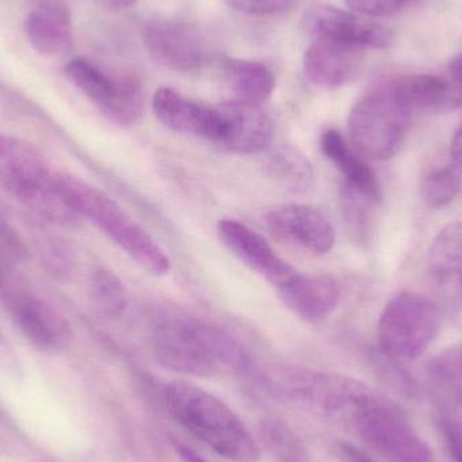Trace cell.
<instances>
[{"label":"cell","instance_id":"1","mask_svg":"<svg viewBox=\"0 0 462 462\" xmlns=\"http://www.w3.org/2000/svg\"><path fill=\"white\" fill-rule=\"evenodd\" d=\"M152 349L164 368L187 376H246L253 372L249 353L229 333L189 318L162 320L153 328Z\"/></svg>","mask_w":462,"mask_h":462},{"label":"cell","instance_id":"2","mask_svg":"<svg viewBox=\"0 0 462 462\" xmlns=\"http://www.w3.org/2000/svg\"><path fill=\"white\" fill-rule=\"evenodd\" d=\"M170 414L217 455L233 462H257L261 449L241 418L221 399L192 383L165 385Z\"/></svg>","mask_w":462,"mask_h":462},{"label":"cell","instance_id":"3","mask_svg":"<svg viewBox=\"0 0 462 462\" xmlns=\"http://www.w3.org/2000/svg\"><path fill=\"white\" fill-rule=\"evenodd\" d=\"M54 178L62 197L80 218L89 219L149 273L154 276L170 273L167 252L116 200L75 176L54 173Z\"/></svg>","mask_w":462,"mask_h":462},{"label":"cell","instance_id":"4","mask_svg":"<svg viewBox=\"0 0 462 462\" xmlns=\"http://www.w3.org/2000/svg\"><path fill=\"white\" fill-rule=\"evenodd\" d=\"M358 439L387 462H434L433 452L393 402L363 385L346 414Z\"/></svg>","mask_w":462,"mask_h":462},{"label":"cell","instance_id":"5","mask_svg":"<svg viewBox=\"0 0 462 462\" xmlns=\"http://www.w3.org/2000/svg\"><path fill=\"white\" fill-rule=\"evenodd\" d=\"M441 328V315L433 301L410 291L393 296L377 325L379 352L395 361L422 356Z\"/></svg>","mask_w":462,"mask_h":462},{"label":"cell","instance_id":"6","mask_svg":"<svg viewBox=\"0 0 462 462\" xmlns=\"http://www.w3.org/2000/svg\"><path fill=\"white\" fill-rule=\"evenodd\" d=\"M412 111L384 84L350 111L347 129L353 145L372 160H388L401 151Z\"/></svg>","mask_w":462,"mask_h":462},{"label":"cell","instance_id":"7","mask_svg":"<svg viewBox=\"0 0 462 462\" xmlns=\"http://www.w3.org/2000/svg\"><path fill=\"white\" fill-rule=\"evenodd\" d=\"M266 387L280 401L322 417H345L363 383L298 366H273Z\"/></svg>","mask_w":462,"mask_h":462},{"label":"cell","instance_id":"8","mask_svg":"<svg viewBox=\"0 0 462 462\" xmlns=\"http://www.w3.org/2000/svg\"><path fill=\"white\" fill-rule=\"evenodd\" d=\"M70 83L113 124L137 125L143 116V88L137 79L111 76L88 60H72L65 68Z\"/></svg>","mask_w":462,"mask_h":462},{"label":"cell","instance_id":"9","mask_svg":"<svg viewBox=\"0 0 462 462\" xmlns=\"http://www.w3.org/2000/svg\"><path fill=\"white\" fill-rule=\"evenodd\" d=\"M0 186L34 211L53 191L54 172L34 146L0 133Z\"/></svg>","mask_w":462,"mask_h":462},{"label":"cell","instance_id":"10","mask_svg":"<svg viewBox=\"0 0 462 462\" xmlns=\"http://www.w3.org/2000/svg\"><path fill=\"white\" fill-rule=\"evenodd\" d=\"M7 307L16 328L40 352L56 355L72 341L67 318L41 296L16 291L8 296Z\"/></svg>","mask_w":462,"mask_h":462},{"label":"cell","instance_id":"11","mask_svg":"<svg viewBox=\"0 0 462 462\" xmlns=\"http://www.w3.org/2000/svg\"><path fill=\"white\" fill-rule=\"evenodd\" d=\"M143 42L159 64L176 72H194L208 61L205 38L191 24L154 19L143 27Z\"/></svg>","mask_w":462,"mask_h":462},{"label":"cell","instance_id":"12","mask_svg":"<svg viewBox=\"0 0 462 462\" xmlns=\"http://www.w3.org/2000/svg\"><path fill=\"white\" fill-rule=\"evenodd\" d=\"M304 24L317 41L352 48L384 49L393 42V32L388 27L333 5L311 8L304 18Z\"/></svg>","mask_w":462,"mask_h":462},{"label":"cell","instance_id":"13","mask_svg":"<svg viewBox=\"0 0 462 462\" xmlns=\"http://www.w3.org/2000/svg\"><path fill=\"white\" fill-rule=\"evenodd\" d=\"M268 229L314 254H326L336 245V229L330 219L309 205L280 206L265 217Z\"/></svg>","mask_w":462,"mask_h":462},{"label":"cell","instance_id":"14","mask_svg":"<svg viewBox=\"0 0 462 462\" xmlns=\"http://www.w3.org/2000/svg\"><path fill=\"white\" fill-rule=\"evenodd\" d=\"M217 108L222 121V148L236 154H257L269 148L274 125L261 106L234 99Z\"/></svg>","mask_w":462,"mask_h":462},{"label":"cell","instance_id":"15","mask_svg":"<svg viewBox=\"0 0 462 462\" xmlns=\"http://www.w3.org/2000/svg\"><path fill=\"white\" fill-rule=\"evenodd\" d=\"M218 236L239 261L277 287L298 273L293 266L277 255L263 236L236 219L219 221Z\"/></svg>","mask_w":462,"mask_h":462},{"label":"cell","instance_id":"16","mask_svg":"<svg viewBox=\"0 0 462 462\" xmlns=\"http://www.w3.org/2000/svg\"><path fill=\"white\" fill-rule=\"evenodd\" d=\"M153 111L168 129L218 143L222 121L217 106L200 105L175 89L160 88L153 97Z\"/></svg>","mask_w":462,"mask_h":462},{"label":"cell","instance_id":"17","mask_svg":"<svg viewBox=\"0 0 462 462\" xmlns=\"http://www.w3.org/2000/svg\"><path fill=\"white\" fill-rule=\"evenodd\" d=\"M24 32L30 45L42 56L70 53L75 41L67 0H37V5L24 22Z\"/></svg>","mask_w":462,"mask_h":462},{"label":"cell","instance_id":"18","mask_svg":"<svg viewBox=\"0 0 462 462\" xmlns=\"http://www.w3.org/2000/svg\"><path fill=\"white\" fill-rule=\"evenodd\" d=\"M288 310L307 322H319L336 310L341 296L338 282L328 274L296 273L279 287Z\"/></svg>","mask_w":462,"mask_h":462},{"label":"cell","instance_id":"19","mask_svg":"<svg viewBox=\"0 0 462 462\" xmlns=\"http://www.w3.org/2000/svg\"><path fill=\"white\" fill-rule=\"evenodd\" d=\"M361 61L360 49L317 41L304 54V72L317 87L339 88L356 79Z\"/></svg>","mask_w":462,"mask_h":462},{"label":"cell","instance_id":"20","mask_svg":"<svg viewBox=\"0 0 462 462\" xmlns=\"http://www.w3.org/2000/svg\"><path fill=\"white\" fill-rule=\"evenodd\" d=\"M323 154L341 171L346 184L379 203L383 198L379 179L365 160L355 153L344 135L337 130H328L320 137Z\"/></svg>","mask_w":462,"mask_h":462},{"label":"cell","instance_id":"21","mask_svg":"<svg viewBox=\"0 0 462 462\" xmlns=\"http://www.w3.org/2000/svg\"><path fill=\"white\" fill-rule=\"evenodd\" d=\"M387 86L411 111H444L462 105L452 84L437 76H402Z\"/></svg>","mask_w":462,"mask_h":462},{"label":"cell","instance_id":"22","mask_svg":"<svg viewBox=\"0 0 462 462\" xmlns=\"http://www.w3.org/2000/svg\"><path fill=\"white\" fill-rule=\"evenodd\" d=\"M426 382L442 409L448 412L462 409V345L445 349L429 363Z\"/></svg>","mask_w":462,"mask_h":462},{"label":"cell","instance_id":"23","mask_svg":"<svg viewBox=\"0 0 462 462\" xmlns=\"http://www.w3.org/2000/svg\"><path fill=\"white\" fill-rule=\"evenodd\" d=\"M222 72L236 100L263 105L273 94L276 79L266 65L250 60L226 59Z\"/></svg>","mask_w":462,"mask_h":462},{"label":"cell","instance_id":"24","mask_svg":"<svg viewBox=\"0 0 462 462\" xmlns=\"http://www.w3.org/2000/svg\"><path fill=\"white\" fill-rule=\"evenodd\" d=\"M429 271L447 290L462 288V222L439 230L429 250Z\"/></svg>","mask_w":462,"mask_h":462},{"label":"cell","instance_id":"25","mask_svg":"<svg viewBox=\"0 0 462 462\" xmlns=\"http://www.w3.org/2000/svg\"><path fill=\"white\" fill-rule=\"evenodd\" d=\"M266 168L276 183L292 192L307 191L314 180V171L309 159L291 145L274 149L268 157Z\"/></svg>","mask_w":462,"mask_h":462},{"label":"cell","instance_id":"26","mask_svg":"<svg viewBox=\"0 0 462 462\" xmlns=\"http://www.w3.org/2000/svg\"><path fill=\"white\" fill-rule=\"evenodd\" d=\"M377 205L357 189L345 183L341 191L342 217L350 238L356 244H371L374 230V206Z\"/></svg>","mask_w":462,"mask_h":462},{"label":"cell","instance_id":"27","mask_svg":"<svg viewBox=\"0 0 462 462\" xmlns=\"http://www.w3.org/2000/svg\"><path fill=\"white\" fill-rule=\"evenodd\" d=\"M462 173L457 168H437L430 171L420 183V197L430 208H441L449 205L461 189Z\"/></svg>","mask_w":462,"mask_h":462},{"label":"cell","instance_id":"28","mask_svg":"<svg viewBox=\"0 0 462 462\" xmlns=\"http://www.w3.org/2000/svg\"><path fill=\"white\" fill-rule=\"evenodd\" d=\"M91 296L97 310L108 317L121 314L127 304L124 282L108 269H99L92 274Z\"/></svg>","mask_w":462,"mask_h":462},{"label":"cell","instance_id":"29","mask_svg":"<svg viewBox=\"0 0 462 462\" xmlns=\"http://www.w3.org/2000/svg\"><path fill=\"white\" fill-rule=\"evenodd\" d=\"M261 437L276 460L280 462H304L306 450L298 437L287 425L277 420H266L261 425Z\"/></svg>","mask_w":462,"mask_h":462},{"label":"cell","instance_id":"30","mask_svg":"<svg viewBox=\"0 0 462 462\" xmlns=\"http://www.w3.org/2000/svg\"><path fill=\"white\" fill-rule=\"evenodd\" d=\"M27 250L19 234L0 217V290L7 279L11 266L26 260Z\"/></svg>","mask_w":462,"mask_h":462},{"label":"cell","instance_id":"31","mask_svg":"<svg viewBox=\"0 0 462 462\" xmlns=\"http://www.w3.org/2000/svg\"><path fill=\"white\" fill-rule=\"evenodd\" d=\"M230 8L249 15H277L295 7L296 0H224Z\"/></svg>","mask_w":462,"mask_h":462},{"label":"cell","instance_id":"32","mask_svg":"<svg viewBox=\"0 0 462 462\" xmlns=\"http://www.w3.org/2000/svg\"><path fill=\"white\" fill-rule=\"evenodd\" d=\"M439 430L452 460L462 462V417L456 412H445L439 420Z\"/></svg>","mask_w":462,"mask_h":462},{"label":"cell","instance_id":"33","mask_svg":"<svg viewBox=\"0 0 462 462\" xmlns=\"http://www.w3.org/2000/svg\"><path fill=\"white\" fill-rule=\"evenodd\" d=\"M352 10L366 16H388L398 13L411 0H345Z\"/></svg>","mask_w":462,"mask_h":462},{"label":"cell","instance_id":"34","mask_svg":"<svg viewBox=\"0 0 462 462\" xmlns=\"http://www.w3.org/2000/svg\"><path fill=\"white\" fill-rule=\"evenodd\" d=\"M42 253L45 255L46 265L51 269V272L61 277L70 273L72 260H70L69 252L64 246L49 242Z\"/></svg>","mask_w":462,"mask_h":462},{"label":"cell","instance_id":"35","mask_svg":"<svg viewBox=\"0 0 462 462\" xmlns=\"http://www.w3.org/2000/svg\"><path fill=\"white\" fill-rule=\"evenodd\" d=\"M0 369L10 374H19L21 372L18 357L2 331H0Z\"/></svg>","mask_w":462,"mask_h":462},{"label":"cell","instance_id":"36","mask_svg":"<svg viewBox=\"0 0 462 462\" xmlns=\"http://www.w3.org/2000/svg\"><path fill=\"white\" fill-rule=\"evenodd\" d=\"M337 453H338L339 458L344 462H374V458L366 455L360 448L355 447L352 444H346V442L338 444Z\"/></svg>","mask_w":462,"mask_h":462},{"label":"cell","instance_id":"37","mask_svg":"<svg viewBox=\"0 0 462 462\" xmlns=\"http://www.w3.org/2000/svg\"><path fill=\"white\" fill-rule=\"evenodd\" d=\"M450 159L453 167L457 168L462 173V127L455 133L450 143Z\"/></svg>","mask_w":462,"mask_h":462},{"label":"cell","instance_id":"38","mask_svg":"<svg viewBox=\"0 0 462 462\" xmlns=\"http://www.w3.org/2000/svg\"><path fill=\"white\" fill-rule=\"evenodd\" d=\"M450 75H452L453 88L457 92L462 103V53L450 62Z\"/></svg>","mask_w":462,"mask_h":462},{"label":"cell","instance_id":"39","mask_svg":"<svg viewBox=\"0 0 462 462\" xmlns=\"http://www.w3.org/2000/svg\"><path fill=\"white\" fill-rule=\"evenodd\" d=\"M176 450H178V455L180 456L181 460L184 462H208L202 456L198 455L194 449L187 447V445H178Z\"/></svg>","mask_w":462,"mask_h":462},{"label":"cell","instance_id":"40","mask_svg":"<svg viewBox=\"0 0 462 462\" xmlns=\"http://www.w3.org/2000/svg\"><path fill=\"white\" fill-rule=\"evenodd\" d=\"M94 2L108 10H125V8L132 7L138 0H94Z\"/></svg>","mask_w":462,"mask_h":462}]
</instances>
